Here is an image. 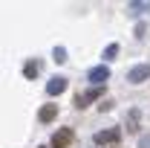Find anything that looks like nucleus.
Listing matches in <instances>:
<instances>
[{
    "label": "nucleus",
    "mask_w": 150,
    "mask_h": 148,
    "mask_svg": "<svg viewBox=\"0 0 150 148\" xmlns=\"http://www.w3.org/2000/svg\"><path fill=\"white\" fill-rule=\"evenodd\" d=\"M38 73H40V64H38V61H26V64H23V75H26V78H35Z\"/></svg>",
    "instance_id": "nucleus-8"
},
{
    "label": "nucleus",
    "mask_w": 150,
    "mask_h": 148,
    "mask_svg": "<svg viewBox=\"0 0 150 148\" xmlns=\"http://www.w3.org/2000/svg\"><path fill=\"white\" fill-rule=\"evenodd\" d=\"M115 55H118V44H110V47L104 50V61H112Z\"/></svg>",
    "instance_id": "nucleus-11"
},
{
    "label": "nucleus",
    "mask_w": 150,
    "mask_h": 148,
    "mask_svg": "<svg viewBox=\"0 0 150 148\" xmlns=\"http://www.w3.org/2000/svg\"><path fill=\"white\" fill-rule=\"evenodd\" d=\"M52 58H55L58 64H64V61H67V47H55V50H52Z\"/></svg>",
    "instance_id": "nucleus-10"
},
{
    "label": "nucleus",
    "mask_w": 150,
    "mask_h": 148,
    "mask_svg": "<svg viewBox=\"0 0 150 148\" xmlns=\"http://www.w3.org/2000/svg\"><path fill=\"white\" fill-rule=\"evenodd\" d=\"M98 96H101V87H90V90L78 93V96H75V108H78V111H81V108H87V105H90V102H95Z\"/></svg>",
    "instance_id": "nucleus-5"
},
{
    "label": "nucleus",
    "mask_w": 150,
    "mask_h": 148,
    "mask_svg": "<svg viewBox=\"0 0 150 148\" xmlns=\"http://www.w3.org/2000/svg\"><path fill=\"white\" fill-rule=\"evenodd\" d=\"M142 148H150V137H142Z\"/></svg>",
    "instance_id": "nucleus-13"
},
{
    "label": "nucleus",
    "mask_w": 150,
    "mask_h": 148,
    "mask_svg": "<svg viewBox=\"0 0 150 148\" xmlns=\"http://www.w3.org/2000/svg\"><path fill=\"white\" fill-rule=\"evenodd\" d=\"M75 139L72 128H58L55 134H52V148H69Z\"/></svg>",
    "instance_id": "nucleus-2"
},
{
    "label": "nucleus",
    "mask_w": 150,
    "mask_h": 148,
    "mask_svg": "<svg viewBox=\"0 0 150 148\" xmlns=\"http://www.w3.org/2000/svg\"><path fill=\"white\" fill-rule=\"evenodd\" d=\"M150 78V64H136L130 73H127V81L130 84H142V81H147Z\"/></svg>",
    "instance_id": "nucleus-4"
},
{
    "label": "nucleus",
    "mask_w": 150,
    "mask_h": 148,
    "mask_svg": "<svg viewBox=\"0 0 150 148\" xmlns=\"http://www.w3.org/2000/svg\"><path fill=\"white\" fill-rule=\"evenodd\" d=\"M93 139L98 142V145H118V142H121V131H118V128H107V131H98V134H95Z\"/></svg>",
    "instance_id": "nucleus-1"
},
{
    "label": "nucleus",
    "mask_w": 150,
    "mask_h": 148,
    "mask_svg": "<svg viewBox=\"0 0 150 148\" xmlns=\"http://www.w3.org/2000/svg\"><path fill=\"white\" fill-rule=\"evenodd\" d=\"M127 131H130V134H136V131H139V108H133L130 116H127Z\"/></svg>",
    "instance_id": "nucleus-9"
},
{
    "label": "nucleus",
    "mask_w": 150,
    "mask_h": 148,
    "mask_svg": "<svg viewBox=\"0 0 150 148\" xmlns=\"http://www.w3.org/2000/svg\"><path fill=\"white\" fill-rule=\"evenodd\" d=\"M40 148H43V145H40Z\"/></svg>",
    "instance_id": "nucleus-14"
},
{
    "label": "nucleus",
    "mask_w": 150,
    "mask_h": 148,
    "mask_svg": "<svg viewBox=\"0 0 150 148\" xmlns=\"http://www.w3.org/2000/svg\"><path fill=\"white\" fill-rule=\"evenodd\" d=\"M64 90H67V78H64V75H55V78L46 81V93H49V96H61Z\"/></svg>",
    "instance_id": "nucleus-6"
},
{
    "label": "nucleus",
    "mask_w": 150,
    "mask_h": 148,
    "mask_svg": "<svg viewBox=\"0 0 150 148\" xmlns=\"http://www.w3.org/2000/svg\"><path fill=\"white\" fill-rule=\"evenodd\" d=\"M55 116H58V105H43L40 113H38V119H40V122H52Z\"/></svg>",
    "instance_id": "nucleus-7"
},
{
    "label": "nucleus",
    "mask_w": 150,
    "mask_h": 148,
    "mask_svg": "<svg viewBox=\"0 0 150 148\" xmlns=\"http://www.w3.org/2000/svg\"><path fill=\"white\" fill-rule=\"evenodd\" d=\"M147 35V23H139V26H136V38H144Z\"/></svg>",
    "instance_id": "nucleus-12"
},
{
    "label": "nucleus",
    "mask_w": 150,
    "mask_h": 148,
    "mask_svg": "<svg viewBox=\"0 0 150 148\" xmlns=\"http://www.w3.org/2000/svg\"><path fill=\"white\" fill-rule=\"evenodd\" d=\"M87 78L93 81V87H101V84L110 78V67H107V64H98V67H93V70L87 73Z\"/></svg>",
    "instance_id": "nucleus-3"
}]
</instances>
